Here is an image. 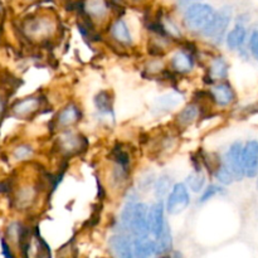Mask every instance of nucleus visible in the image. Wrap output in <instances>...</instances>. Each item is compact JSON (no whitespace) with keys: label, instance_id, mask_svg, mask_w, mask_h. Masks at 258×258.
Instances as JSON below:
<instances>
[{"label":"nucleus","instance_id":"bb28decb","mask_svg":"<svg viewBox=\"0 0 258 258\" xmlns=\"http://www.w3.org/2000/svg\"><path fill=\"white\" fill-rule=\"evenodd\" d=\"M34 154V149L32 148L28 144H22V145H18L17 148L13 150V156H14L15 160L18 161H24L29 160L30 158Z\"/></svg>","mask_w":258,"mask_h":258},{"label":"nucleus","instance_id":"f3484780","mask_svg":"<svg viewBox=\"0 0 258 258\" xmlns=\"http://www.w3.org/2000/svg\"><path fill=\"white\" fill-rule=\"evenodd\" d=\"M181 100H183V97H181V95H179V93H166V95L160 96V97L155 101L153 110L155 111L156 113H166L169 112V111L178 107V106L180 105Z\"/></svg>","mask_w":258,"mask_h":258},{"label":"nucleus","instance_id":"c756f323","mask_svg":"<svg viewBox=\"0 0 258 258\" xmlns=\"http://www.w3.org/2000/svg\"><path fill=\"white\" fill-rule=\"evenodd\" d=\"M198 2H199V0H178V5H179V7L188 8L189 5L196 4V3H198Z\"/></svg>","mask_w":258,"mask_h":258},{"label":"nucleus","instance_id":"f03ea898","mask_svg":"<svg viewBox=\"0 0 258 258\" xmlns=\"http://www.w3.org/2000/svg\"><path fill=\"white\" fill-rule=\"evenodd\" d=\"M231 20L232 8L226 5V7L217 10L216 14H214L213 20H212L211 24L207 27V29L202 33V35L206 37L207 39H211L216 43H221L222 39L224 38V34H226L227 28H228Z\"/></svg>","mask_w":258,"mask_h":258},{"label":"nucleus","instance_id":"b1692460","mask_svg":"<svg viewBox=\"0 0 258 258\" xmlns=\"http://www.w3.org/2000/svg\"><path fill=\"white\" fill-rule=\"evenodd\" d=\"M186 188L193 190L194 193H199V191H203V189L206 188V175L202 173V170H194L186 176L185 180Z\"/></svg>","mask_w":258,"mask_h":258},{"label":"nucleus","instance_id":"dca6fc26","mask_svg":"<svg viewBox=\"0 0 258 258\" xmlns=\"http://www.w3.org/2000/svg\"><path fill=\"white\" fill-rule=\"evenodd\" d=\"M133 249L135 258H154L156 256L155 241L150 236L133 238Z\"/></svg>","mask_w":258,"mask_h":258},{"label":"nucleus","instance_id":"f8f14e48","mask_svg":"<svg viewBox=\"0 0 258 258\" xmlns=\"http://www.w3.org/2000/svg\"><path fill=\"white\" fill-rule=\"evenodd\" d=\"M196 66V59L189 50L179 49L176 50L170 58V68L173 72L178 75H186L191 72Z\"/></svg>","mask_w":258,"mask_h":258},{"label":"nucleus","instance_id":"9d476101","mask_svg":"<svg viewBox=\"0 0 258 258\" xmlns=\"http://www.w3.org/2000/svg\"><path fill=\"white\" fill-rule=\"evenodd\" d=\"M81 116H82V111L78 107L76 103L71 102L68 105H66L55 116V126H57L59 130L66 131L67 128L72 127L73 125L78 122L81 120Z\"/></svg>","mask_w":258,"mask_h":258},{"label":"nucleus","instance_id":"72a5a7b5","mask_svg":"<svg viewBox=\"0 0 258 258\" xmlns=\"http://www.w3.org/2000/svg\"><path fill=\"white\" fill-rule=\"evenodd\" d=\"M156 258H163V256H158Z\"/></svg>","mask_w":258,"mask_h":258},{"label":"nucleus","instance_id":"412c9836","mask_svg":"<svg viewBox=\"0 0 258 258\" xmlns=\"http://www.w3.org/2000/svg\"><path fill=\"white\" fill-rule=\"evenodd\" d=\"M247 38V29L243 24L238 23L231 32L227 34L226 43L229 49H239Z\"/></svg>","mask_w":258,"mask_h":258},{"label":"nucleus","instance_id":"393cba45","mask_svg":"<svg viewBox=\"0 0 258 258\" xmlns=\"http://www.w3.org/2000/svg\"><path fill=\"white\" fill-rule=\"evenodd\" d=\"M173 186L170 185V176L168 175H160L154 183V191H155V197L158 201H163L165 196H168L169 191L171 190Z\"/></svg>","mask_w":258,"mask_h":258},{"label":"nucleus","instance_id":"423d86ee","mask_svg":"<svg viewBox=\"0 0 258 258\" xmlns=\"http://www.w3.org/2000/svg\"><path fill=\"white\" fill-rule=\"evenodd\" d=\"M108 247L115 258H135L133 249V238L127 234H113L108 239Z\"/></svg>","mask_w":258,"mask_h":258},{"label":"nucleus","instance_id":"6ab92c4d","mask_svg":"<svg viewBox=\"0 0 258 258\" xmlns=\"http://www.w3.org/2000/svg\"><path fill=\"white\" fill-rule=\"evenodd\" d=\"M38 198V191L34 185H27L22 186L19 190L17 191V197H15V203H17L18 208L27 209L29 208L32 204L35 203V199Z\"/></svg>","mask_w":258,"mask_h":258},{"label":"nucleus","instance_id":"c85d7f7f","mask_svg":"<svg viewBox=\"0 0 258 258\" xmlns=\"http://www.w3.org/2000/svg\"><path fill=\"white\" fill-rule=\"evenodd\" d=\"M249 50L252 55L258 60V29L253 30L249 37Z\"/></svg>","mask_w":258,"mask_h":258},{"label":"nucleus","instance_id":"473e14b6","mask_svg":"<svg viewBox=\"0 0 258 258\" xmlns=\"http://www.w3.org/2000/svg\"><path fill=\"white\" fill-rule=\"evenodd\" d=\"M133 2H143V0H133Z\"/></svg>","mask_w":258,"mask_h":258},{"label":"nucleus","instance_id":"aec40b11","mask_svg":"<svg viewBox=\"0 0 258 258\" xmlns=\"http://www.w3.org/2000/svg\"><path fill=\"white\" fill-rule=\"evenodd\" d=\"M154 241H155L156 256H164L173 251V234H171L170 226L168 223L164 227L161 233L156 238H154Z\"/></svg>","mask_w":258,"mask_h":258},{"label":"nucleus","instance_id":"4be33fe9","mask_svg":"<svg viewBox=\"0 0 258 258\" xmlns=\"http://www.w3.org/2000/svg\"><path fill=\"white\" fill-rule=\"evenodd\" d=\"M96 110L103 116H113V101L110 92L101 91L95 97Z\"/></svg>","mask_w":258,"mask_h":258},{"label":"nucleus","instance_id":"5701e85b","mask_svg":"<svg viewBox=\"0 0 258 258\" xmlns=\"http://www.w3.org/2000/svg\"><path fill=\"white\" fill-rule=\"evenodd\" d=\"M85 7L87 15L93 20L103 19L107 14V7L102 0H88Z\"/></svg>","mask_w":258,"mask_h":258},{"label":"nucleus","instance_id":"0eeeda50","mask_svg":"<svg viewBox=\"0 0 258 258\" xmlns=\"http://www.w3.org/2000/svg\"><path fill=\"white\" fill-rule=\"evenodd\" d=\"M209 96H211L212 101L216 103L219 107H228L229 105L234 102L236 100V93L232 86L228 82L223 81V82L214 83L209 90Z\"/></svg>","mask_w":258,"mask_h":258},{"label":"nucleus","instance_id":"2f4dec72","mask_svg":"<svg viewBox=\"0 0 258 258\" xmlns=\"http://www.w3.org/2000/svg\"><path fill=\"white\" fill-rule=\"evenodd\" d=\"M5 106H7V103H5V100L2 97V96H0V117H2V115L4 113Z\"/></svg>","mask_w":258,"mask_h":258},{"label":"nucleus","instance_id":"4468645a","mask_svg":"<svg viewBox=\"0 0 258 258\" xmlns=\"http://www.w3.org/2000/svg\"><path fill=\"white\" fill-rule=\"evenodd\" d=\"M81 149H83V139L78 134L66 130L58 138V150L64 155L77 154Z\"/></svg>","mask_w":258,"mask_h":258},{"label":"nucleus","instance_id":"39448f33","mask_svg":"<svg viewBox=\"0 0 258 258\" xmlns=\"http://www.w3.org/2000/svg\"><path fill=\"white\" fill-rule=\"evenodd\" d=\"M168 222L165 221V206L164 201H156L155 203L149 207L148 212V226L149 234L151 238H156Z\"/></svg>","mask_w":258,"mask_h":258},{"label":"nucleus","instance_id":"a878e982","mask_svg":"<svg viewBox=\"0 0 258 258\" xmlns=\"http://www.w3.org/2000/svg\"><path fill=\"white\" fill-rule=\"evenodd\" d=\"M214 175H216V179L219 181V184L222 185H229V184L233 183V175L231 174V171L227 169V166L224 165L223 161L219 163V165L217 166V169L214 170Z\"/></svg>","mask_w":258,"mask_h":258},{"label":"nucleus","instance_id":"1a4fd4ad","mask_svg":"<svg viewBox=\"0 0 258 258\" xmlns=\"http://www.w3.org/2000/svg\"><path fill=\"white\" fill-rule=\"evenodd\" d=\"M243 171L247 178H254L258 174V143L251 140L243 145Z\"/></svg>","mask_w":258,"mask_h":258},{"label":"nucleus","instance_id":"7c9ffc66","mask_svg":"<svg viewBox=\"0 0 258 258\" xmlns=\"http://www.w3.org/2000/svg\"><path fill=\"white\" fill-rule=\"evenodd\" d=\"M163 258H183V254L178 251H171L169 253L164 254Z\"/></svg>","mask_w":258,"mask_h":258},{"label":"nucleus","instance_id":"7ed1b4c3","mask_svg":"<svg viewBox=\"0 0 258 258\" xmlns=\"http://www.w3.org/2000/svg\"><path fill=\"white\" fill-rule=\"evenodd\" d=\"M189 204H190L189 189L186 188L184 183H176L174 184L171 190L169 191L164 206H165V211L170 216H178V214L183 213L188 208Z\"/></svg>","mask_w":258,"mask_h":258},{"label":"nucleus","instance_id":"cd10ccee","mask_svg":"<svg viewBox=\"0 0 258 258\" xmlns=\"http://www.w3.org/2000/svg\"><path fill=\"white\" fill-rule=\"evenodd\" d=\"M224 189L221 185H217V184H211V185L206 186L202 191V196L199 198V203H206V202L211 201L212 198H214L218 194L223 193Z\"/></svg>","mask_w":258,"mask_h":258},{"label":"nucleus","instance_id":"a211bd4d","mask_svg":"<svg viewBox=\"0 0 258 258\" xmlns=\"http://www.w3.org/2000/svg\"><path fill=\"white\" fill-rule=\"evenodd\" d=\"M199 112H201V110H199V106L197 103H189V105H186L185 107H183L176 113V126L180 128L188 127V126H190L197 120V117L199 116Z\"/></svg>","mask_w":258,"mask_h":258},{"label":"nucleus","instance_id":"20e7f679","mask_svg":"<svg viewBox=\"0 0 258 258\" xmlns=\"http://www.w3.org/2000/svg\"><path fill=\"white\" fill-rule=\"evenodd\" d=\"M242 153H243V144L237 141V143H233L229 146L223 159V164L231 171L234 180L237 181H241L244 178Z\"/></svg>","mask_w":258,"mask_h":258},{"label":"nucleus","instance_id":"2eb2a0df","mask_svg":"<svg viewBox=\"0 0 258 258\" xmlns=\"http://www.w3.org/2000/svg\"><path fill=\"white\" fill-rule=\"evenodd\" d=\"M228 63L221 55H217V57L212 58L211 62H209L208 70H207V76H208V80H211L212 85L218 82H223L224 80L228 76Z\"/></svg>","mask_w":258,"mask_h":258},{"label":"nucleus","instance_id":"ddd939ff","mask_svg":"<svg viewBox=\"0 0 258 258\" xmlns=\"http://www.w3.org/2000/svg\"><path fill=\"white\" fill-rule=\"evenodd\" d=\"M108 33H110L111 39L121 47H130L133 44V35H131L130 29L125 20L121 18H117L111 23Z\"/></svg>","mask_w":258,"mask_h":258},{"label":"nucleus","instance_id":"6e6552de","mask_svg":"<svg viewBox=\"0 0 258 258\" xmlns=\"http://www.w3.org/2000/svg\"><path fill=\"white\" fill-rule=\"evenodd\" d=\"M54 25L49 18H33L25 25V32L32 39H47L53 33Z\"/></svg>","mask_w":258,"mask_h":258},{"label":"nucleus","instance_id":"9b49d317","mask_svg":"<svg viewBox=\"0 0 258 258\" xmlns=\"http://www.w3.org/2000/svg\"><path fill=\"white\" fill-rule=\"evenodd\" d=\"M42 105V98L39 96H29L23 100L17 101L12 107V113L18 118H27L34 115Z\"/></svg>","mask_w":258,"mask_h":258},{"label":"nucleus","instance_id":"f257e3e1","mask_svg":"<svg viewBox=\"0 0 258 258\" xmlns=\"http://www.w3.org/2000/svg\"><path fill=\"white\" fill-rule=\"evenodd\" d=\"M216 10L212 5L204 3H196L185 8L183 15L184 25L193 33H203L213 20Z\"/></svg>","mask_w":258,"mask_h":258}]
</instances>
